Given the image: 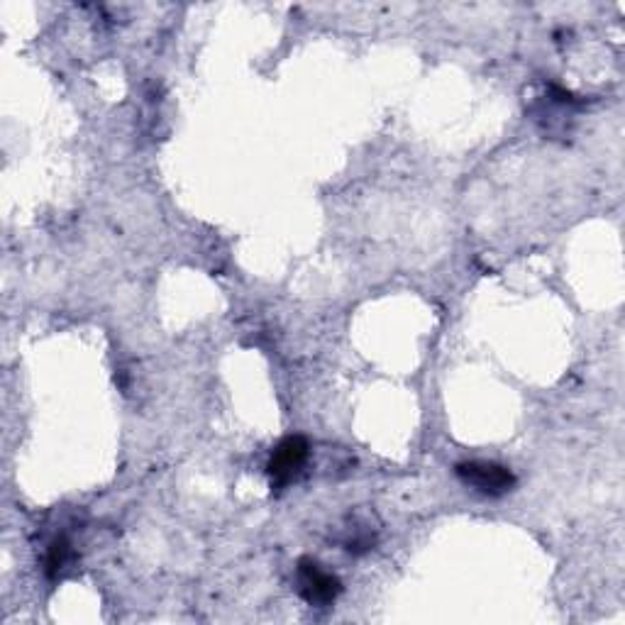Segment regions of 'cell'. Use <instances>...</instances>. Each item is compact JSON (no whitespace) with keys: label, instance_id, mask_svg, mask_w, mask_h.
Masks as SVG:
<instances>
[{"label":"cell","instance_id":"6da1fadb","mask_svg":"<svg viewBox=\"0 0 625 625\" xmlns=\"http://www.w3.org/2000/svg\"><path fill=\"white\" fill-rule=\"evenodd\" d=\"M460 482L484 496H503L515 489V474L496 462H460L454 467Z\"/></svg>","mask_w":625,"mask_h":625},{"label":"cell","instance_id":"7a4b0ae2","mask_svg":"<svg viewBox=\"0 0 625 625\" xmlns=\"http://www.w3.org/2000/svg\"><path fill=\"white\" fill-rule=\"evenodd\" d=\"M298 592L310 606H330L342 594V582L316 560L298 562Z\"/></svg>","mask_w":625,"mask_h":625},{"label":"cell","instance_id":"3957f363","mask_svg":"<svg viewBox=\"0 0 625 625\" xmlns=\"http://www.w3.org/2000/svg\"><path fill=\"white\" fill-rule=\"evenodd\" d=\"M308 454H310L308 442L298 436L286 438L276 444V450L271 452V460L267 464L271 489H284L291 484L300 474V469L306 467Z\"/></svg>","mask_w":625,"mask_h":625},{"label":"cell","instance_id":"277c9868","mask_svg":"<svg viewBox=\"0 0 625 625\" xmlns=\"http://www.w3.org/2000/svg\"><path fill=\"white\" fill-rule=\"evenodd\" d=\"M71 560V545H69V540L66 537H59L54 540V543L50 545V552H47V574L52 576H59V572H62L66 564Z\"/></svg>","mask_w":625,"mask_h":625}]
</instances>
